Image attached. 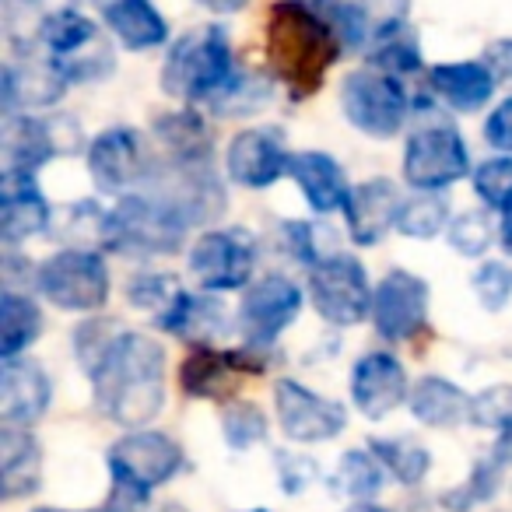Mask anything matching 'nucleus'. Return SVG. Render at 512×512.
<instances>
[{"mask_svg":"<svg viewBox=\"0 0 512 512\" xmlns=\"http://www.w3.org/2000/svg\"><path fill=\"white\" fill-rule=\"evenodd\" d=\"M92 383L95 404L113 425H148L165 404V348L151 337L123 330Z\"/></svg>","mask_w":512,"mask_h":512,"instance_id":"f257e3e1","label":"nucleus"},{"mask_svg":"<svg viewBox=\"0 0 512 512\" xmlns=\"http://www.w3.org/2000/svg\"><path fill=\"white\" fill-rule=\"evenodd\" d=\"M341 36L330 29L313 8L295 0H278L267 18V60L292 99L316 95L327 81V71L341 57Z\"/></svg>","mask_w":512,"mask_h":512,"instance_id":"f03ea898","label":"nucleus"},{"mask_svg":"<svg viewBox=\"0 0 512 512\" xmlns=\"http://www.w3.org/2000/svg\"><path fill=\"white\" fill-rule=\"evenodd\" d=\"M190 225V211L172 197H123L106 214V246L127 256L176 253Z\"/></svg>","mask_w":512,"mask_h":512,"instance_id":"7ed1b4c3","label":"nucleus"},{"mask_svg":"<svg viewBox=\"0 0 512 512\" xmlns=\"http://www.w3.org/2000/svg\"><path fill=\"white\" fill-rule=\"evenodd\" d=\"M228 78H232V46H228L225 29L207 25L172 43L162 67V92L172 99L197 102L211 99Z\"/></svg>","mask_w":512,"mask_h":512,"instance_id":"20e7f679","label":"nucleus"},{"mask_svg":"<svg viewBox=\"0 0 512 512\" xmlns=\"http://www.w3.org/2000/svg\"><path fill=\"white\" fill-rule=\"evenodd\" d=\"M50 64L64 74V81H95L113 71V53H109L102 32L92 18H85L74 8H60L39 22Z\"/></svg>","mask_w":512,"mask_h":512,"instance_id":"39448f33","label":"nucleus"},{"mask_svg":"<svg viewBox=\"0 0 512 512\" xmlns=\"http://www.w3.org/2000/svg\"><path fill=\"white\" fill-rule=\"evenodd\" d=\"M36 285L46 302L64 313H95L109 299L106 260L88 249H64L36 271Z\"/></svg>","mask_w":512,"mask_h":512,"instance_id":"423d86ee","label":"nucleus"},{"mask_svg":"<svg viewBox=\"0 0 512 512\" xmlns=\"http://www.w3.org/2000/svg\"><path fill=\"white\" fill-rule=\"evenodd\" d=\"M369 274L358 264V256L330 253L309 274V299L316 313L334 327H355L372 313Z\"/></svg>","mask_w":512,"mask_h":512,"instance_id":"0eeeda50","label":"nucleus"},{"mask_svg":"<svg viewBox=\"0 0 512 512\" xmlns=\"http://www.w3.org/2000/svg\"><path fill=\"white\" fill-rule=\"evenodd\" d=\"M341 109L355 130L369 137H393L407 120V95L386 71H351L341 81Z\"/></svg>","mask_w":512,"mask_h":512,"instance_id":"6e6552de","label":"nucleus"},{"mask_svg":"<svg viewBox=\"0 0 512 512\" xmlns=\"http://www.w3.org/2000/svg\"><path fill=\"white\" fill-rule=\"evenodd\" d=\"M470 172L467 144L449 123H432L411 134L404 151V179L414 190H446Z\"/></svg>","mask_w":512,"mask_h":512,"instance_id":"1a4fd4ad","label":"nucleus"},{"mask_svg":"<svg viewBox=\"0 0 512 512\" xmlns=\"http://www.w3.org/2000/svg\"><path fill=\"white\" fill-rule=\"evenodd\" d=\"M256 264V246L242 228L204 232L190 249V274L204 292H235L249 285Z\"/></svg>","mask_w":512,"mask_h":512,"instance_id":"9d476101","label":"nucleus"},{"mask_svg":"<svg viewBox=\"0 0 512 512\" xmlns=\"http://www.w3.org/2000/svg\"><path fill=\"white\" fill-rule=\"evenodd\" d=\"M106 463H109V477H127V481L151 491L176 477V470L183 467V449L169 435L137 428V432L123 435L120 442L109 446Z\"/></svg>","mask_w":512,"mask_h":512,"instance_id":"9b49d317","label":"nucleus"},{"mask_svg":"<svg viewBox=\"0 0 512 512\" xmlns=\"http://www.w3.org/2000/svg\"><path fill=\"white\" fill-rule=\"evenodd\" d=\"M274 411H278L281 432L292 442H327L344 432L348 411L337 400L306 390L295 379H281L274 386Z\"/></svg>","mask_w":512,"mask_h":512,"instance_id":"f8f14e48","label":"nucleus"},{"mask_svg":"<svg viewBox=\"0 0 512 512\" xmlns=\"http://www.w3.org/2000/svg\"><path fill=\"white\" fill-rule=\"evenodd\" d=\"M302 313V292L285 278H267L242 295L239 327L249 348H267L274 344Z\"/></svg>","mask_w":512,"mask_h":512,"instance_id":"ddd939ff","label":"nucleus"},{"mask_svg":"<svg viewBox=\"0 0 512 512\" xmlns=\"http://www.w3.org/2000/svg\"><path fill=\"white\" fill-rule=\"evenodd\" d=\"M428 285L411 271H390L372 295V323L386 341H407L425 327Z\"/></svg>","mask_w":512,"mask_h":512,"instance_id":"4468645a","label":"nucleus"},{"mask_svg":"<svg viewBox=\"0 0 512 512\" xmlns=\"http://www.w3.org/2000/svg\"><path fill=\"white\" fill-rule=\"evenodd\" d=\"M292 155L285 151V137L274 127H253L242 130L225 155V172L232 183L246 186V190H264V186L278 183L288 176Z\"/></svg>","mask_w":512,"mask_h":512,"instance_id":"2eb2a0df","label":"nucleus"},{"mask_svg":"<svg viewBox=\"0 0 512 512\" xmlns=\"http://www.w3.org/2000/svg\"><path fill=\"white\" fill-rule=\"evenodd\" d=\"M264 365L249 358L246 351H218V348H200L190 355L179 369V383L190 397L200 400H228L242 386L246 376H260Z\"/></svg>","mask_w":512,"mask_h":512,"instance_id":"dca6fc26","label":"nucleus"},{"mask_svg":"<svg viewBox=\"0 0 512 512\" xmlns=\"http://www.w3.org/2000/svg\"><path fill=\"white\" fill-rule=\"evenodd\" d=\"M351 397L365 418L379 421L407 400V372L390 351H372L358 358L351 372Z\"/></svg>","mask_w":512,"mask_h":512,"instance_id":"f3484780","label":"nucleus"},{"mask_svg":"<svg viewBox=\"0 0 512 512\" xmlns=\"http://www.w3.org/2000/svg\"><path fill=\"white\" fill-rule=\"evenodd\" d=\"M88 169L99 190L120 193L144 176L141 134L130 127H109L88 144Z\"/></svg>","mask_w":512,"mask_h":512,"instance_id":"a211bd4d","label":"nucleus"},{"mask_svg":"<svg viewBox=\"0 0 512 512\" xmlns=\"http://www.w3.org/2000/svg\"><path fill=\"white\" fill-rule=\"evenodd\" d=\"M50 376L32 358H4L0 369V421L4 425H32L50 407Z\"/></svg>","mask_w":512,"mask_h":512,"instance_id":"6ab92c4d","label":"nucleus"},{"mask_svg":"<svg viewBox=\"0 0 512 512\" xmlns=\"http://www.w3.org/2000/svg\"><path fill=\"white\" fill-rule=\"evenodd\" d=\"M400 193L393 186V179H369V183L355 186L348 193V204H344V218H348V232L358 246H376L390 228H397L400 214Z\"/></svg>","mask_w":512,"mask_h":512,"instance_id":"aec40b11","label":"nucleus"},{"mask_svg":"<svg viewBox=\"0 0 512 512\" xmlns=\"http://www.w3.org/2000/svg\"><path fill=\"white\" fill-rule=\"evenodd\" d=\"M50 225V204L39 193L32 172L8 169L0 179V235L4 242H25Z\"/></svg>","mask_w":512,"mask_h":512,"instance_id":"412c9836","label":"nucleus"},{"mask_svg":"<svg viewBox=\"0 0 512 512\" xmlns=\"http://www.w3.org/2000/svg\"><path fill=\"white\" fill-rule=\"evenodd\" d=\"M428 85L446 106L460 109V113H477L495 95V74L484 60H463V64L432 67Z\"/></svg>","mask_w":512,"mask_h":512,"instance_id":"4be33fe9","label":"nucleus"},{"mask_svg":"<svg viewBox=\"0 0 512 512\" xmlns=\"http://www.w3.org/2000/svg\"><path fill=\"white\" fill-rule=\"evenodd\" d=\"M43 474V449L36 435L22 425L0 428V488L4 498H22L39 488Z\"/></svg>","mask_w":512,"mask_h":512,"instance_id":"5701e85b","label":"nucleus"},{"mask_svg":"<svg viewBox=\"0 0 512 512\" xmlns=\"http://www.w3.org/2000/svg\"><path fill=\"white\" fill-rule=\"evenodd\" d=\"M288 176L299 183L302 197L309 200V207L320 214L337 211V207L348 204V179H344V169L323 151H299L292 155V165H288Z\"/></svg>","mask_w":512,"mask_h":512,"instance_id":"b1692460","label":"nucleus"},{"mask_svg":"<svg viewBox=\"0 0 512 512\" xmlns=\"http://www.w3.org/2000/svg\"><path fill=\"white\" fill-rule=\"evenodd\" d=\"M407 400H411V414L428 428H456L474 418V397L439 376H425Z\"/></svg>","mask_w":512,"mask_h":512,"instance_id":"393cba45","label":"nucleus"},{"mask_svg":"<svg viewBox=\"0 0 512 512\" xmlns=\"http://www.w3.org/2000/svg\"><path fill=\"white\" fill-rule=\"evenodd\" d=\"M106 25L127 50H155L169 39V25L148 0H113V4H106Z\"/></svg>","mask_w":512,"mask_h":512,"instance_id":"a878e982","label":"nucleus"},{"mask_svg":"<svg viewBox=\"0 0 512 512\" xmlns=\"http://www.w3.org/2000/svg\"><path fill=\"white\" fill-rule=\"evenodd\" d=\"M158 327L176 337H186V341H214L221 330H228V320H225V306L218 299L183 292L172 302L169 313L158 316Z\"/></svg>","mask_w":512,"mask_h":512,"instance_id":"bb28decb","label":"nucleus"},{"mask_svg":"<svg viewBox=\"0 0 512 512\" xmlns=\"http://www.w3.org/2000/svg\"><path fill=\"white\" fill-rule=\"evenodd\" d=\"M57 144H53L50 123L32 120V116H8L4 120V162L15 172H32L50 162Z\"/></svg>","mask_w":512,"mask_h":512,"instance_id":"cd10ccee","label":"nucleus"},{"mask_svg":"<svg viewBox=\"0 0 512 512\" xmlns=\"http://www.w3.org/2000/svg\"><path fill=\"white\" fill-rule=\"evenodd\" d=\"M155 134L169 148L179 165H204L211 155V130L197 113H165L158 116Z\"/></svg>","mask_w":512,"mask_h":512,"instance_id":"c85d7f7f","label":"nucleus"},{"mask_svg":"<svg viewBox=\"0 0 512 512\" xmlns=\"http://www.w3.org/2000/svg\"><path fill=\"white\" fill-rule=\"evenodd\" d=\"M43 334V313L29 295L4 292L0 295V355L18 358L36 337Z\"/></svg>","mask_w":512,"mask_h":512,"instance_id":"c756f323","label":"nucleus"},{"mask_svg":"<svg viewBox=\"0 0 512 512\" xmlns=\"http://www.w3.org/2000/svg\"><path fill=\"white\" fill-rule=\"evenodd\" d=\"M369 57L376 64V71L386 74H411L421 67V46L418 36L407 29L404 22L386 25V29L372 32L369 39Z\"/></svg>","mask_w":512,"mask_h":512,"instance_id":"7c9ffc66","label":"nucleus"},{"mask_svg":"<svg viewBox=\"0 0 512 512\" xmlns=\"http://www.w3.org/2000/svg\"><path fill=\"white\" fill-rule=\"evenodd\" d=\"M369 449L400 484H418L432 467L428 449L418 446L414 439H372Z\"/></svg>","mask_w":512,"mask_h":512,"instance_id":"2f4dec72","label":"nucleus"},{"mask_svg":"<svg viewBox=\"0 0 512 512\" xmlns=\"http://www.w3.org/2000/svg\"><path fill=\"white\" fill-rule=\"evenodd\" d=\"M442 228H449V207L442 197L418 193V197L400 204V214H397L400 235H407V239H435Z\"/></svg>","mask_w":512,"mask_h":512,"instance_id":"473e14b6","label":"nucleus"},{"mask_svg":"<svg viewBox=\"0 0 512 512\" xmlns=\"http://www.w3.org/2000/svg\"><path fill=\"white\" fill-rule=\"evenodd\" d=\"M267 95H271L267 78H260V74H235V78H228L207 102H211V109L221 116H246L264 106Z\"/></svg>","mask_w":512,"mask_h":512,"instance_id":"72a5a7b5","label":"nucleus"},{"mask_svg":"<svg viewBox=\"0 0 512 512\" xmlns=\"http://www.w3.org/2000/svg\"><path fill=\"white\" fill-rule=\"evenodd\" d=\"M383 474H386V467L376 460V453L351 449V453H344L341 467H337V488H341L344 495L365 502V498H372L383 488Z\"/></svg>","mask_w":512,"mask_h":512,"instance_id":"f704fd0d","label":"nucleus"},{"mask_svg":"<svg viewBox=\"0 0 512 512\" xmlns=\"http://www.w3.org/2000/svg\"><path fill=\"white\" fill-rule=\"evenodd\" d=\"M474 193L484 207L498 214H512V155L491 158L474 169Z\"/></svg>","mask_w":512,"mask_h":512,"instance_id":"c9c22d12","label":"nucleus"},{"mask_svg":"<svg viewBox=\"0 0 512 512\" xmlns=\"http://www.w3.org/2000/svg\"><path fill=\"white\" fill-rule=\"evenodd\" d=\"M120 337H123V330L109 320H92V323H85V327H78V334H74V351H78L81 369H85L88 376H95Z\"/></svg>","mask_w":512,"mask_h":512,"instance_id":"e433bc0d","label":"nucleus"},{"mask_svg":"<svg viewBox=\"0 0 512 512\" xmlns=\"http://www.w3.org/2000/svg\"><path fill=\"white\" fill-rule=\"evenodd\" d=\"M498 463L502 460L477 463L474 474L467 477V484H460V488H453V491L442 495V505H446L449 512H470L477 502H488L498 488Z\"/></svg>","mask_w":512,"mask_h":512,"instance_id":"4c0bfd02","label":"nucleus"},{"mask_svg":"<svg viewBox=\"0 0 512 512\" xmlns=\"http://www.w3.org/2000/svg\"><path fill=\"white\" fill-rule=\"evenodd\" d=\"M221 432L232 449H249L267 439V418L256 404H232L221 418Z\"/></svg>","mask_w":512,"mask_h":512,"instance_id":"58836bf2","label":"nucleus"},{"mask_svg":"<svg viewBox=\"0 0 512 512\" xmlns=\"http://www.w3.org/2000/svg\"><path fill=\"white\" fill-rule=\"evenodd\" d=\"M130 302L141 309H151V313H169L172 302L183 295V288H179L176 278H169V274H144V278H134L130 281Z\"/></svg>","mask_w":512,"mask_h":512,"instance_id":"ea45409f","label":"nucleus"},{"mask_svg":"<svg viewBox=\"0 0 512 512\" xmlns=\"http://www.w3.org/2000/svg\"><path fill=\"white\" fill-rule=\"evenodd\" d=\"M474 295L488 313H502L512 299V267L498 264V260L484 264L474 274Z\"/></svg>","mask_w":512,"mask_h":512,"instance_id":"a19ab883","label":"nucleus"},{"mask_svg":"<svg viewBox=\"0 0 512 512\" xmlns=\"http://www.w3.org/2000/svg\"><path fill=\"white\" fill-rule=\"evenodd\" d=\"M449 246L463 256H481L484 249L491 246V221L477 211H467V214H456L449 221Z\"/></svg>","mask_w":512,"mask_h":512,"instance_id":"79ce46f5","label":"nucleus"},{"mask_svg":"<svg viewBox=\"0 0 512 512\" xmlns=\"http://www.w3.org/2000/svg\"><path fill=\"white\" fill-rule=\"evenodd\" d=\"M470 421L512 435V386H491L481 397H474V418Z\"/></svg>","mask_w":512,"mask_h":512,"instance_id":"37998d69","label":"nucleus"},{"mask_svg":"<svg viewBox=\"0 0 512 512\" xmlns=\"http://www.w3.org/2000/svg\"><path fill=\"white\" fill-rule=\"evenodd\" d=\"M407 4H411V0H358V8L365 11L372 32L386 29V25L404 22V18H407Z\"/></svg>","mask_w":512,"mask_h":512,"instance_id":"c03bdc74","label":"nucleus"},{"mask_svg":"<svg viewBox=\"0 0 512 512\" xmlns=\"http://www.w3.org/2000/svg\"><path fill=\"white\" fill-rule=\"evenodd\" d=\"M484 137H488L491 148L512 155V95L488 116V123H484Z\"/></svg>","mask_w":512,"mask_h":512,"instance_id":"a18cd8bd","label":"nucleus"},{"mask_svg":"<svg viewBox=\"0 0 512 512\" xmlns=\"http://www.w3.org/2000/svg\"><path fill=\"white\" fill-rule=\"evenodd\" d=\"M484 64L491 67L495 78H512V39H498V43H491L488 53H484Z\"/></svg>","mask_w":512,"mask_h":512,"instance_id":"49530a36","label":"nucleus"},{"mask_svg":"<svg viewBox=\"0 0 512 512\" xmlns=\"http://www.w3.org/2000/svg\"><path fill=\"white\" fill-rule=\"evenodd\" d=\"M200 8L211 11V15H235L249 4V0H197Z\"/></svg>","mask_w":512,"mask_h":512,"instance_id":"de8ad7c7","label":"nucleus"},{"mask_svg":"<svg viewBox=\"0 0 512 512\" xmlns=\"http://www.w3.org/2000/svg\"><path fill=\"white\" fill-rule=\"evenodd\" d=\"M502 249L512 256V214H502Z\"/></svg>","mask_w":512,"mask_h":512,"instance_id":"09e8293b","label":"nucleus"},{"mask_svg":"<svg viewBox=\"0 0 512 512\" xmlns=\"http://www.w3.org/2000/svg\"><path fill=\"white\" fill-rule=\"evenodd\" d=\"M498 460L512 463V435H502V442H498Z\"/></svg>","mask_w":512,"mask_h":512,"instance_id":"8fccbe9b","label":"nucleus"},{"mask_svg":"<svg viewBox=\"0 0 512 512\" xmlns=\"http://www.w3.org/2000/svg\"><path fill=\"white\" fill-rule=\"evenodd\" d=\"M348 512H390V509H383V505H372V502H358V505H351Z\"/></svg>","mask_w":512,"mask_h":512,"instance_id":"3c124183","label":"nucleus"},{"mask_svg":"<svg viewBox=\"0 0 512 512\" xmlns=\"http://www.w3.org/2000/svg\"><path fill=\"white\" fill-rule=\"evenodd\" d=\"M302 8H323V4H334V0H295Z\"/></svg>","mask_w":512,"mask_h":512,"instance_id":"603ef678","label":"nucleus"},{"mask_svg":"<svg viewBox=\"0 0 512 512\" xmlns=\"http://www.w3.org/2000/svg\"><path fill=\"white\" fill-rule=\"evenodd\" d=\"M158 512H186V509H183V505H162Z\"/></svg>","mask_w":512,"mask_h":512,"instance_id":"864d4df0","label":"nucleus"},{"mask_svg":"<svg viewBox=\"0 0 512 512\" xmlns=\"http://www.w3.org/2000/svg\"><path fill=\"white\" fill-rule=\"evenodd\" d=\"M36 512H64V509H36Z\"/></svg>","mask_w":512,"mask_h":512,"instance_id":"5fc2aeb1","label":"nucleus"},{"mask_svg":"<svg viewBox=\"0 0 512 512\" xmlns=\"http://www.w3.org/2000/svg\"><path fill=\"white\" fill-rule=\"evenodd\" d=\"M249 512H267V509H249Z\"/></svg>","mask_w":512,"mask_h":512,"instance_id":"6e6d98bb","label":"nucleus"}]
</instances>
